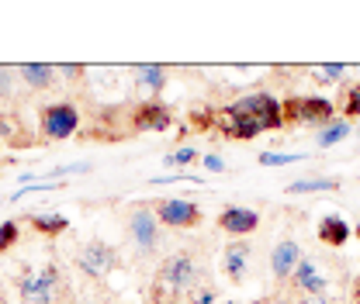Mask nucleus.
<instances>
[{"instance_id":"1","label":"nucleus","mask_w":360,"mask_h":304,"mask_svg":"<svg viewBox=\"0 0 360 304\" xmlns=\"http://www.w3.org/2000/svg\"><path fill=\"white\" fill-rule=\"evenodd\" d=\"M198 273H201V266L194 260V253H174V256H167V260L160 263V270H156V294L160 291H170L174 298L187 294L198 284Z\"/></svg>"},{"instance_id":"2","label":"nucleus","mask_w":360,"mask_h":304,"mask_svg":"<svg viewBox=\"0 0 360 304\" xmlns=\"http://www.w3.org/2000/svg\"><path fill=\"white\" fill-rule=\"evenodd\" d=\"M129 235L135 242V253L142 260H149L160 246H163V232H160V218L153 208H135L129 215Z\"/></svg>"},{"instance_id":"3","label":"nucleus","mask_w":360,"mask_h":304,"mask_svg":"<svg viewBox=\"0 0 360 304\" xmlns=\"http://www.w3.org/2000/svg\"><path fill=\"white\" fill-rule=\"evenodd\" d=\"M39 125H42L45 138H70L73 131L80 128V111H77V104H70V100L45 104Z\"/></svg>"},{"instance_id":"4","label":"nucleus","mask_w":360,"mask_h":304,"mask_svg":"<svg viewBox=\"0 0 360 304\" xmlns=\"http://www.w3.org/2000/svg\"><path fill=\"white\" fill-rule=\"evenodd\" d=\"M59 287V270L56 266H39V270H28L18 284L21 291V304H52V294Z\"/></svg>"},{"instance_id":"5","label":"nucleus","mask_w":360,"mask_h":304,"mask_svg":"<svg viewBox=\"0 0 360 304\" xmlns=\"http://www.w3.org/2000/svg\"><path fill=\"white\" fill-rule=\"evenodd\" d=\"M156 218L167 228H198L201 225V208L194 201H180V197H163L156 201Z\"/></svg>"},{"instance_id":"6","label":"nucleus","mask_w":360,"mask_h":304,"mask_svg":"<svg viewBox=\"0 0 360 304\" xmlns=\"http://www.w3.org/2000/svg\"><path fill=\"white\" fill-rule=\"evenodd\" d=\"M115 263H118V253H115L108 242H87V246L77 253V266H80V273L90 277V280L108 277V273L115 270Z\"/></svg>"},{"instance_id":"7","label":"nucleus","mask_w":360,"mask_h":304,"mask_svg":"<svg viewBox=\"0 0 360 304\" xmlns=\"http://www.w3.org/2000/svg\"><path fill=\"white\" fill-rule=\"evenodd\" d=\"M250 260H253V246H250L246 239H232L222 253V273L229 280L239 284V280H246V273H250Z\"/></svg>"},{"instance_id":"8","label":"nucleus","mask_w":360,"mask_h":304,"mask_svg":"<svg viewBox=\"0 0 360 304\" xmlns=\"http://www.w3.org/2000/svg\"><path fill=\"white\" fill-rule=\"evenodd\" d=\"M298 263H302V246H298L295 239L277 242V246H274V253H270V270H274V280H277V284H284V280L298 270Z\"/></svg>"},{"instance_id":"9","label":"nucleus","mask_w":360,"mask_h":304,"mask_svg":"<svg viewBox=\"0 0 360 304\" xmlns=\"http://www.w3.org/2000/svg\"><path fill=\"white\" fill-rule=\"evenodd\" d=\"M219 228L229 232L232 239H243V235H250V232L260 228V215L253 208H225L222 215H219Z\"/></svg>"},{"instance_id":"10","label":"nucleus","mask_w":360,"mask_h":304,"mask_svg":"<svg viewBox=\"0 0 360 304\" xmlns=\"http://www.w3.org/2000/svg\"><path fill=\"white\" fill-rule=\"evenodd\" d=\"M170 111L163 107V104H156V100H146V104H139L132 114V128L135 131H167L170 128Z\"/></svg>"},{"instance_id":"11","label":"nucleus","mask_w":360,"mask_h":304,"mask_svg":"<svg viewBox=\"0 0 360 304\" xmlns=\"http://www.w3.org/2000/svg\"><path fill=\"white\" fill-rule=\"evenodd\" d=\"M291 287H295V291H305V298H322L326 277H322V270H319L312 260H302L298 270L291 273Z\"/></svg>"},{"instance_id":"12","label":"nucleus","mask_w":360,"mask_h":304,"mask_svg":"<svg viewBox=\"0 0 360 304\" xmlns=\"http://www.w3.org/2000/svg\"><path fill=\"white\" fill-rule=\"evenodd\" d=\"M336 121V104L326 97H302V125H315L326 128Z\"/></svg>"},{"instance_id":"13","label":"nucleus","mask_w":360,"mask_h":304,"mask_svg":"<svg viewBox=\"0 0 360 304\" xmlns=\"http://www.w3.org/2000/svg\"><path fill=\"white\" fill-rule=\"evenodd\" d=\"M319 239L326 242V246H347V239H350V225H347V218H322L319 221Z\"/></svg>"},{"instance_id":"14","label":"nucleus","mask_w":360,"mask_h":304,"mask_svg":"<svg viewBox=\"0 0 360 304\" xmlns=\"http://www.w3.org/2000/svg\"><path fill=\"white\" fill-rule=\"evenodd\" d=\"M319 190H340V180L336 176H305V180L288 183V194H319Z\"/></svg>"},{"instance_id":"15","label":"nucleus","mask_w":360,"mask_h":304,"mask_svg":"<svg viewBox=\"0 0 360 304\" xmlns=\"http://www.w3.org/2000/svg\"><path fill=\"white\" fill-rule=\"evenodd\" d=\"M18 73H21V80H25L28 87H35V90H45V87H52V84H56V80H52V73H56V70H52V66H45V62L42 66H39V62H25Z\"/></svg>"},{"instance_id":"16","label":"nucleus","mask_w":360,"mask_h":304,"mask_svg":"<svg viewBox=\"0 0 360 304\" xmlns=\"http://www.w3.org/2000/svg\"><path fill=\"white\" fill-rule=\"evenodd\" d=\"M32 228H35L39 235L56 239V235H63V232L70 228V218H63V215H32Z\"/></svg>"},{"instance_id":"17","label":"nucleus","mask_w":360,"mask_h":304,"mask_svg":"<svg viewBox=\"0 0 360 304\" xmlns=\"http://www.w3.org/2000/svg\"><path fill=\"white\" fill-rule=\"evenodd\" d=\"M347 135H350V125H347V118H343V121H333V125L319 128L315 142H319V149H329V145H340Z\"/></svg>"},{"instance_id":"18","label":"nucleus","mask_w":360,"mask_h":304,"mask_svg":"<svg viewBox=\"0 0 360 304\" xmlns=\"http://www.w3.org/2000/svg\"><path fill=\"white\" fill-rule=\"evenodd\" d=\"M135 77H139V87H149L153 93H160L163 84H167V70L163 66H139Z\"/></svg>"},{"instance_id":"19","label":"nucleus","mask_w":360,"mask_h":304,"mask_svg":"<svg viewBox=\"0 0 360 304\" xmlns=\"http://www.w3.org/2000/svg\"><path fill=\"white\" fill-rule=\"evenodd\" d=\"M281 121L284 125H302V97L281 100Z\"/></svg>"},{"instance_id":"20","label":"nucleus","mask_w":360,"mask_h":304,"mask_svg":"<svg viewBox=\"0 0 360 304\" xmlns=\"http://www.w3.org/2000/svg\"><path fill=\"white\" fill-rule=\"evenodd\" d=\"M302 159H305L302 152H291V156H288V152H264V156H260L264 166H288V163H302Z\"/></svg>"},{"instance_id":"21","label":"nucleus","mask_w":360,"mask_h":304,"mask_svg":"<svg viewBox=\"0 0 360 304\" xmlns=\"http://www.w3.org/2000/svg\"><path fill=\"white\" fill-rule=\"evenodd\" d=\"M340 111H343L347 118H360V84L343 93V107H340Z\"/></svg>"},{"instance_id":"22","label":"nucleus","mask_w":360,"mask_h":304,"mask_svg":"<svg viewBox=\"0 0 360 304\" xmlns=\"http://www.w3.org/2000/svg\"><path fill=\"white\" fill-rule=\"evenodd\" d=\"M191 159H198V152H194L191 145H184V149H177V152H170L163 163H167V166H187Z\"/></svg>"},{"instance_id":"23","label":"nucleus","mask_w":360,"mask_h":304,"mask_svg":"<svg viewBox=\"0 0 360 304\" xmlns=\"http://www.w3.org/2000/svg\"><path fill=\"white\" fill-rule=\"evenodd\" d=\"M319 77H322V84H333V80H340V77H347V66H340V62H329V66H319Z\"/></svg>"},{"instance_id":"24","label":"nucleus","mask_w":360,"mask_h":304,"mask_svg":"<svg viewBox=\"0 0 360 304\" xmlns=\"http://www.w3.org/2000/svg\"><path fill=\"white\" fill-rule=\"evenodd\" d=\"M14 242H18V225H14V221H4V225H0V253H4L7 246H14Z\"/></svg>"},{"instance_id":"25","label":"nucleus","mask_w":360,"mask_h":304,"mask_svg":"<svg viewBox=\"0 0 360 304\" xmlns=\"http://www.w3.org/2000/svg\"><path fill=\"white\" fill-rule=\"evenodd\" d=\"M11 77H14V73L0 66V97H11V90H14V84H11Z\"/></svg>"},{"instance_id":"26","label":"nucleus","mask_w":360,"mask_h":304,"mask_svg":"<svg viewBox=\"0 0 360 304\" xmlns=\"http://www.w3.org/2000/svg\"><path fill=\"white\" fill-rule=\"evenodd\" d=\"M201 163H205V166H208L212 173H225V163H222V159H219V156H205Z\"/></svg>"},{"instance_id":"27","label":"nucleus","mask_w":360,"mask_h":304,"mask_svg":"<svg viewBox=\"0 0 360 304\" xmlns=\"http://www.w3.org/2000/svg\"><path fill=\"white\" fill-rule=\"evenodd\" d=\"M194 304H215V294H212V291H201V294H198V301Z\"/></svg>"},{"instance_id":"28","label":"nucleus","mask_w":360,"mask_h":304,"mask_svg":"<svg viewBox=\"0 0 360 304\" xmlns=\"http://www.w3.org/2000/svg\"><path fill=\"white\" fill-rule=\"evenodd\" d=\"M63 73H66V77H80V73H84V66H63Z\"/></svg>"},{"instance_id":"29","label":"nucleus","mask_w":360,"mask_h":304,"mask_svg":"<svg viewBox=\"0 0 360 304\" xmlns=\"http://www.w3.org/2000/svg\"><path fill=\"white\" fill-rule=\"evenodd\" d=\"M298 304H329V301H326V298H302Z\"/></svg>"},{"instance_id":"30","label":"nucleus","mask_w":360,"mask_h":304,"mask_svg":"<svg viewBox=\"0 0 360 304\" xmlns=\"http://www.w3.org/2000/svg\"><path fill=\"white\" fill-rule=\"evenodd\" d=\"M354 304H360V277H357V284H354Z\"/></svg>"},{"instance_id":"31","label":"nucleus","mask_w":360,"mask_h":304,"mask_svg":"<svg viewBox=\"0 0 360 304\" xmlns=\"http://www.w3.org/2000/svg\"><path fill=\"white\" fill-rule=\"evenodd\" d=\"M87 304H108V301H101V298H90V301Z\"/></svg>"},{"instance_id":"32","label":"nucleus","mask_w":360,"mask_h":304,"mask_svg":"<svg viewBox=\"0 0 360 304\" xmlns=\"http://www.w3.org/2000/svg\"><path fill=\"white\" fill-rule=\"evenodd\" d=\"M257 304H281V301H274V298H267V301H257Z\"/></svg>"}]
</instances>
